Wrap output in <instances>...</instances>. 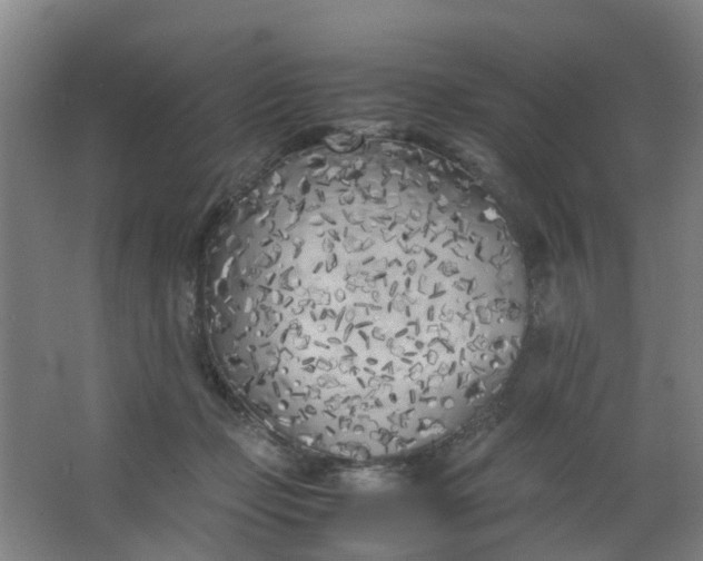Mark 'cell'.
<instances>
[{"label":"cell","mask_w":703,"mask_h":561,"mask_svg":"<svg viewBox=\"0 0 703 561\" xmlns=\"http://www.w3.org/2000/svg\"><path fill=\"white\" fill-rule=\"evenodd\" d=\"M260 200L215 289L270 412L376 440L469 397L527 283L466 181L430 154L372 148L293 163Z\"/></svg>","instance_id":"obj_1"}]
</instances>
